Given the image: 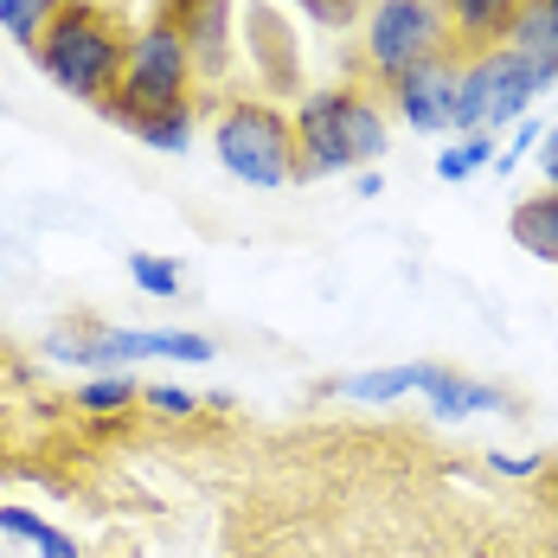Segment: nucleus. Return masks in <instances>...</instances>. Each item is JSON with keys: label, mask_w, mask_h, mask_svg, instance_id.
<instances>
[{"label": "nucleus", "mask_w": 558, "mask_h": 558, "mask_svg": "<svg viewBox=\"0 0 558 558\" xmlns=\"http://www.w3.org/2000/svg\"><path fill=\"white\" fill-rule=\"evenodd\" d=\"M33 64L46 71V84H58L64 97L77 104H110L116 84H122V58H129V26L116 20V7H97V0H64L46 39L33 46Z\"/></svg>", "instance_id": "1"}, {"label": "nucleus", "mask_w": 558, "mask_h": 558, "mask_svg": "<svg viewBox=\"0 0 558 558\" xmlns=\"http://www.w3.org/2000/svg\"><path fill=\"white\" fill-rule=\"evenodd\" d=\"M213 155L244 186H295V116L264 97H225L213 116Z\"/></svg>", "instance_id": "2"}, {"label": "nucleus", "mask_w": 558, "mask_h": 558, "mask_svg": "<svg viewBox=\"0 0 558 558\" xmlns=\"http://www.w3.org/2000/svg\"><path fill=\"white\" fill-rule=\"evenodd\" d=\"M456 52L444 20V0H366L360 13V58L373 71V84H391L398 71L424 64V58Z\"/></svg>", "instance_id": "3"}, {"label": "nucleus", "mask_w": 558, "mask_h": 558, "mask_svg": "<svg viewBox=\"0 0 558 558\" xmlns=\"http://www.w3.org/2000/svg\"><path fill=\"white\" fill-rule=\"evenodd\" d=\"M199 84V64H193V46L186 33L173 26L168 7H155L135 33H129V58H122V84H116L110 104H129V110H155V104H186Z\"/></svg>", "instance_id": "4"}, {"label": "nucleus", "mask_w": 558, "mask_h": 558, "mask_svg": "<svg viewBox=\"0 0 558 558\" xmlns=\"http://www.w3.org/2000/svg\"><path fill=\"white\" fill-rule=\"evenodd\" d=\"M46 353L64 366H90V373H116L129 360H186V366H206L219 360V347L206 335H186V328H52Z\"/></svg>", "instance_id": "5"}, {"label": "nucleus", "mask_w": 558, "mask_h": 558, "mask_svg": "<svg viewBox=\"0 0 558 558\" xmlns=\"http://www.w3.org/2000/svg\"><path fill=\"white\" fill-rule=\"evenodd\" d=\"M456 77H462V64H456V52H444V58H424V64L398 71L391 84H379V97H391V110L404 116V129H417V135H449Z\"/></svg>", "instance_id": "6"}, {"label": "nucleus", "mask_w": 558, "mask_h": 558, "mask_svg": "<svg viewBox=\"0 0 558 558\" xmlns=\"http://www.w3.org/2000/svg\"><path fill=\"white\" fill-rule=\"evenodd\" d=\"M289 116H295V186L353 173V155L340 142V84L335 90H302V104Z\"/></svg>", "instance_id": "7"}, {"label": "nucleus", "mask_w": 558, "mask_h": 558, "mask_svg": "<svg viewBox=\"0 0 558 558\" xmlns=\"http://www.w3.org/2000/svg\"><path fill=\"white\" fill-rule=\"evenodd\" d=\"M104 122H116L129 142L155 148V155H186L199 142V104H155V110H129V104H97Z\"/></svg>", "instance_id": "8"}, {"label": "nucleus", "mask_w": 558, "mask_h": 558, "mask_svg": "<svg viewBox=\"0 0 558 558\" xmlns=\"http://www.w3.org/2000/svg\"><path fill=\"white\" fill-rule=\"evenodd\" d=\"M173 13V26L186 33V46H193V64H199V77L206 84H219L225 71H231V0H161Z\"/></svg>", "instance_id": "9"}, {"label": "nucleus", "mask_w": 558, "mask_h": 558, "mask_svg": "<svg viewBox=\"0 0 558 558\" xmlns=\"http://www.w3.org/2000/svg\"><path fill=\"white\" fill-rule=\"evenodd\" d=\"M340 142H347V155H353V173L386 161L391 122H386V110H379L373 90H347V84H340Z\"/></svg>", "instance_id": "10"}, {"label": "nucleus", "mask_w": 558, "mask_h": 558, "mask_svg": "<svg viewBox=\"0 0 558 558\" xmlns=\"http://www.w3.org/2000/svg\"><path fill=\"white\" fill-rule=\"evenodd\" d=\"M424 398H430V411H437V417H456V424H462V417H482V411H507V404H513L501 386L469 379V373H456V366H430Z\"/></svg>", "instance_id": "11"}, {"label": "nucleus", "mask_w": 558, "mask_h": 558, "mask_svg": "<svg viewBox=\"0 0 558 558\" xmlns=\"http://www.w3.org/2000/svg\"><path fill=\"white\" fill-rule=\"evenodd\" d=\"M520 7H526V0H444L449 39L488 52V46H501L507 39V26L520 20Z\"/></svg>", "instance_id": "12"}, {"label": "nucleus", "mask_w": 558, "mask_h": 558, "mask_svg": "<svg viewBox=\"0 0 558 558\" xmlns=\"http://www.w3.org/2000/svg\"><path fill=\"white\" fill-rule=\"evenodd\" d=\"M430 386V360H411V366H373V373H353V379H328L322 398H353V404H391L404 391Z\"/></svg>", "instance_id": "13"}, {"label": "nucleus", "mask_w": 558, "mask_h": 558, "mask_svg": "<svg viewBox=\"0 0 558 558\" xmlns=\"http://www.w3.org/2000/svg\"><path fill=\"white\" fill-rule=\"evenodd\" d=\"M507 231H513V244H520L526 257L558 264V186L533 193V199H520V206L507 213Z\"/></svg>", "instance_id": "14"}, {"label": "nucleus", "mask_w": 558, "mask_h": 558, "mask_svg": "<svg viewBox=\"0 0 558 558\" xmlns=\"http://www.w3.org/2000/svg\"><path fill=\"white\" fill-rule=\"evenodd\" d=\"M501 46L539 58V64H558V7H553V0H526V7H520V20L507 26Z\"/></svg>", "instance_id": "15"}, {"label": "nucleus", "mask_w": 558, "mask_h": 558, "mask_svg": "<svg viewBox=\"0 0 558 558\" xmlns=\"http://www.w3.org/2000/svg\"><path fill=\"white\" fill-rule=\"evenodd\" d=\"M0 533H7V539H26L39 558H77V539L58 533L52 520H39L33 507H0Z\"/></svg>", "instance_id": "16"}, {"label": "nucleus", "mask_w": 558, "mask_h": 558, "mask_svg": "<svg viewBox=\"0 0 558 558\" xmlns=\"http://www.w3.org/2000/svg\"><path fill=\"white\" fill-rule=\"evenodd\" d=\"M58 13H64V0H0V33H7L13 46H26V52H33Z\"/></svg>", "instance_id": "17"}, {"label": "nucleus", "mask_w": 558, "mask_h": 558, "mask_svg": "<svg viewBox=\"0 0 558 558\" xmlns=\"http://www.w3.org/2000/svg\"><path fill=\"white\" fill-rule=\"evenodd\" d=\"M77 411H90V417H116V411H129V404H142V386L129 379V373H90L77 398H71Z\"/></svg>", "instance_id": "18"}, {"label": "nucleus", "mask_w": 558, "mask_h": 558, "mask_svg": "<svg viewBox=\"0 0 558 558\" xmlns=\"http://www.w3.org/2000/svg\"><path fill=\"white\" fill-rule=\"evenodd\" d=\"M495 155H501V142H495L488 129H482V135H456V148L437 155V180H456V186H462V180H475L482 168H495Z\"/></svg>", "instance_id": "19"}, {"label": "nucleus", "mask_w": 558, "mask_h": 558, "mask_svg": "<svg viewBox=\"0 0 558 558\" xmlns=\"http://www.w3.org/2000/svg\"><path fill=\"white\" fill-rule=\"evenodd\" d=\"M129 282L148 289V295H161V302H180V289H186L180 264L173 257H155V251H129Z\"/></svg>", "instance_id": "20"}, {"label": "nucleus", "mask_w": 558, "mask_h": 558, "mask_svg": "<svg viewBox=\"0 0 558 558\" xmlns=\"http://www.w3.org/2000/svg\"><path fill=\"white\" fill-rule=\"evenodd\" d=\"M539 142H546V122H539V116H520V122H513V142L495 155V173H513L526 155H539Z\"/></svg>", "instance_id": "21"}, {"label": "nucleus", "mask_w": 558, "mask_h": 558, "mask_svg": "<svg viewBox=\"0 0 558 558\" xmlns=\"http://www.w3.org/2000/svg\"><path fill=\"white\" fill-rule=\"evenodd\" d=\"M142 404H148L155 417H199L206 398H193V391H180V386H148L142 391Z\"/></svg>", "instance_id": "22"}, {"label": "nucleus", "mask_w": 558, "mask_h": 558, "mask_svg": "<svg viewBox=\"0 0 558 558\" xmlns=\"http://www.w3.org/2000/svg\"><path fill=\"white\" fill-rule=\"evenodd\" d=\"M295 7H302V20H315V26L340 33V26H353V20H360V7H366V0H295Z\"/></svg>", "instance_id": "23"}, {"label": "nucleus", "mask_w": 558, "mask_h": 558, "mask_svg": "<svg viewBox=\"0 0 558 558\" xmlns=\"http://www.w3.org/2000/svg\"><path fill=\"white\" fill-rule=\"evenodd\" d=\"M488 469H495V475H513V482H526V475L546 469V456H533V449H513V456H507V449H488Z\"/></svg>", "instance_id": "24"}, {"label": "nucleus", "mask_w": 558, "mask_h": 558, "mask_svg": "<svg viewBox=\"0 0 558 558\" xmlns=\"http://www.w3.org/2000/svg\"><path fill=\"white\" fill-rule=\"evenodd\" d=\"M539 173H546V186H558V129H546V142H539Z\"/></svg>", "instance_id": "25"}, {"label": "nucleus", "mask_w": 558, "mask_h": 558, "mask_svg": "<svg viewBox=\"0 0 558 558\" xmlns=\"http://www.w3.org/2000/svg\"><path fill=\"white\" fill-rule=\"evenodd\" d=\"M353 193H360V199H379V193H386L379 168H360V173H353Z\"/></svg>", "instance_id": "26"}, {"label": "nucleus", "mask_w": 558, "mask_h": 558, "mask_svg": "<svg viewBox=\"0 0 558 558\" xmlns=\"http://www.w3.org/2000/svg\"><path fill=\"white\" fill-rule=\"evenodd\" d=\"M0 110H7V97H0Z\"/></svg>", "instance_id": "27"}, {"label": "nucleus", "mask_w": 558, "mask_h": 558, "mask_svg": "<svg viewBox=\"0 0 558 558\" xmlns=\"http://www.w3.org/2000/svg\"><path fill=\"white\" fill-rule=\"evenodd\" d=\"M553 7H558V0H553Z\"/></svg>", "instance_id": "28"}]
</instances>
